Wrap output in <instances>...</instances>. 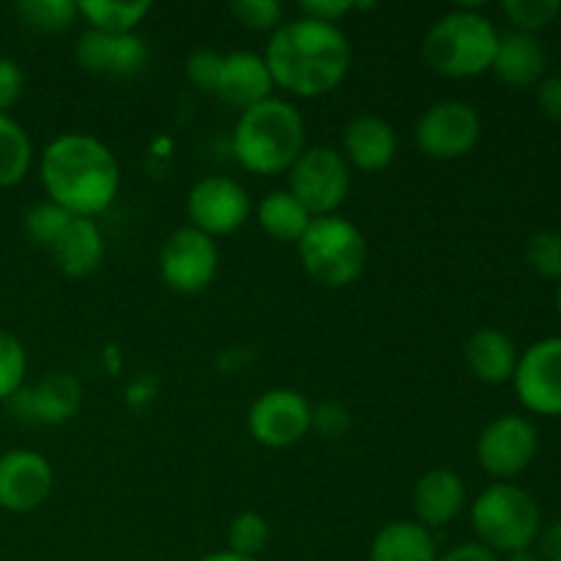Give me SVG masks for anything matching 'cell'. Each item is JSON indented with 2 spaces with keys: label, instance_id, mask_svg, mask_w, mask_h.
<instances>
[{
  "label": "cell",
  "instance_id": "74e56055",
  "mask_svg": "<svg viewBox=\"0 0 561 561\" xmlns=\"http://www.w3.org/2000/svg\"><path fill=\"white\" fill-rule=\"evenodd\" d=\"M537 107L542 110L546 118L561 124V75L542 77L537 85Z\"/></svg>",
  "mask_w": 561,
  "mask_h": 561
},
{
  "label": "cell",
  "instance_id": "d590c367",
  "mask_svg": "<svg viewBox=\"0 0 561 561\" xmlns=\"http://www.w3.org/2000/svg\"><path fill=\"white\" fill-rule=\"evenodd\" d=\"M354 9H365V3H354V0H307V3H299L301 16L329 22V25H337L340 16H345Z\"/></svg>",
  "mask_w": 561,
  "mask_h": 561
},
{
  "label": "cell",
  "instance_id": "7402d4cb",
  "mask_svg": "<svg viewBox=\"0 0 561 561\" xmlns=\"http://www.w3.org/2000/svg\"><path fill=\"white\" fill-rule=\"evenodd\" d=\"M55 266L71 279L88 277L99 268V263L104 261V233L96 225V219H82L75 217L69 222V228L64 230V236L58 239V244L53 247Z\"/></svg>",
  "mask_w": 561,
  "mask_h": 561
},
{
  "label": "cell",
  "instance_id": "60d3db41",
  "mask_svg": "<svg viewBox=\"0 0 561 561\" xmlns=\"http://www.w3.org/2000/svg\"><path fill=\"white\" fill-rule=\"evenodd\" d=\"M201 561H257V559H247V557H239V553H233V551H228V548H225V551L208 553V557H203Z\"/></svg>",
  "mask_w": 561,
  "mask_h": 561
},
{
  "label": "cell",
  "instance_id": "8fae6325",
  "mask_svg": "<svg viewBox=\"0 0 561 561\" xmlns=\"http://www.w3.org/2000/svg\"><path fill=\"white\" fill-rule=\"evenodd\" d=\"M250 195L230 175H206L186 195V214L192 228L211 236H230L250 219Z\"/></svg>",
  "mask_w": 561,
  "mask_h": 561
},
{
  "label": "cell",
  "instance_id": "8992f818",
  "mask_svg": "<svg viewBox=\"0 0 561 561\" xmlns=\"http://www.w3.org/2000/svg\"><path fill=\"white\" fill-rule=\"evenodd\" d=\"M296 244L305 272L323 288H345L356 283L367 266L365 236L340 214L312 219Z\"/></svg>",
  "mask_w": 561,
  "mask_h": 561
},
{
  "label": "cell",
  "instance_id": "7c38bea8",
  "mask_svg": "<svg viewBox=\"0 0 561 561\" xmlns=\"http://www.w3.org/2000/svg\"><path fill=\"white\" fill-rule=\"evenodd\" d=\"M482 121L471 104L447 99L422 113L416 124V146L431 159H460L474 151Z\"/></svg>",
  "mask_w": 561,
  "mask_h": 561
},
{
  "label": "cell",
  "instance_id": "ffe728a7",
  "mask_svg": "<svg viewBox=\"0 0 561 561\" xmlns=\"http://www.w3.org/2000/svg\"><path fill=\"white\" fill-rule=\"evenodd\" d=\"M411 499H414L416 524L433 531L458 518L466 504V485L455 471L433 469L420 477Z\"/></svg>",
  "mask_w": 561,
  "mask_h": 561
},
{
  "label": "cell",
  "instance_id": "603a6c76",
  "mask_svg": "<svg viewBox=\"0 0 561 561\" xmlns=\"http://www.w3.org/2000/svg\"><path fill=\"white\" fill-rule=\"evenodd\" d=\"M438 548L433 531L416 520L387 524L370 546V561H436Z\"/></svg>",
  "mask_w": 561,
  "mask_h": 561
},
{
  "label": "cell",
  "instance_id": "e575fe53",
  "mask_svg": "<svg viewBox=\"0 0 561 561\" xmlns=\"http://www.w3.org/2000/svg\"><path fill=\"white\" fill-rule=\"evenodd\" d=\"M22 91H25V75H22L20 64L11 58H0V113L14 107Z\"/></svg>",
  "mask_w": 561,
  "mask_h": 561
},
{
  "label": "cell",
  "instance_id": "836d02e7",
  "mask_svg": "<svg viewBox=\"0 0 561 561\" xmlns=\"http://www.w3.org/2000/svg\"><path fill=\"white\" fill-rule=\"evenodd\" d=\"M222 53H214V49H197L186 60V80L192 82L201 91H217L219 75H222Z\"/></svg>",
  "mask_w": 561,
  "mask_h": 561
},
{
  "label": "cell",
  "instance_id": "f1b7e54d",
  "mask_svg": "<svg viewBox=\"0 0 561 561\" xmlns=\"http://www.w3.org/2000/svg\"><path fill=\"white\" fill-rule=\"evenodd\" d=\"M268 520L261 513H247L236 515L228 526V551L239 553V557L257 559L263 553V548L268 546Z\"/></svg>",
  "mask_w": 561,
  "mask_h": 561
},
{
  "label": "cell",
  "instance_id": "9a60e30c",
  "mask_svg": "<svg viewBox=\"0 0 561 561\" xmlns=\"http://www.w3.org/2000/svg\"><path fill=\"white\" fill-rule=\"evenodd\" d=\"M75 58L91 75L135 77L148 66V44L137 33H102L88 27L75 44Z\"/></svg>",
  "mask_w": 561,
  "mask_h": 561
},
{
  "label": "cell",
  "instance_id": "83f0119b",
  "mask_svg": "<svg viewBox=\"0 0 561 561\" xmlns=\"http://www.w3.org/2000/svg\"><path fill=\"white\" fill-rule=\"evenodd\" d=\"M71 214L64 211L60 206H55L53 201H42L36 206L27 208L25 214V236L31 244L42 247V250H53L58 244V239L64 236V230L69 228Z\"/></svg>",
  "mask_w": 561,
  "mask_h": 561
},
{
  "label": "cell",
  "instance_id": "277c9868",
  "mask_svg": "<svg viewBox=\"0 0 561 561\" xmlns=\"http://www.w3.org/2000/svg\"><path fill=\"white\" fill-rule=\"evenodd\" d=\"M499 31L485 14L471 9H455L438 16L425 33L422 55L436 75L466 80L491 71L496 58Z\"/></svg>",
  "mask_w": 561,
  "mask_h": 561
},
{
  "label": "cell",
  "instance_id": "44dd1931",
  "mask_svg": "<svg viewBox=\"0 0 561 561\" xmlns=\"http://www.w3.org/2000/svg\"><path fill=\"white\" fill-rule=\"evenodd\" d=\"M466 365L480 378L482 383H507L513 381L515 367H518V348L513 337L502 329H477L466 340Z\"/></svg>",
  "mask_w": 561,
  "mask_h": 561
},
{
  "label": "cell",
  "instance_id": "8d00e7d4",
  "mask_svg": "<svg viewBox=\"0 0 561 561\" xmlns=\"http://www.w3.org/2000/svg\"><path fill=\"white\" fill-rule=\"evenodd\" d=\"M348 409L334 403V400H327V403L312 409V427L323 433V436H340L348 427Z\"/></svg>",
  "mask_w": 561,
  "mask_h": 561
},
{
  "label": "cell",
  "instance_id": "4fadbf2b",
  "mask_svg": "<svg viewBox=\"0 0 561 561\" xmlns=\"http://www.w3.org/2000/svg\"><path fill=\"white\" fill-rule=\"evenodd\" d=\"M515 394L529 414L561 416V337H542L518 356Z\"/></svg>",
  "mask_w": 561,
  "mask_h": 561
},
{
  "label": "cell",
  "instance_id": "7bdbcfd3",
  "mask_svg": "<svg viewBox=\"0 0 561 561\" xmlns=\"http://www.w3.org/2000/svg\"><path fill=\"white\" fill-rule=\"evenodd\" d=\"M557 310H559V316H561V279H559V285H557Z\"/></svg>",
  "mask_w": 561,
  "mask_h": 561
},
{
  "label": "cell",
  "instance_id": "3957f363",
  "mask_svg": "<svg viewBox=\"0 0 561 561\" xmlns=\"http://www.w3.org/2000/svg\"><path fill=\"white\" fill-rule=\"evenodd\" d=\"M307 129L299 110L285 99H266L239 115L233 153L239 164L257 175H277L294 168L305 153Z\"/></svg>",
  "mask_w": 561,
  "mask_h": 561
},
{
  "label": "cell",
  "instance_id": "ab89813d",
  "mask_svg": "<svg viewBox=\"0 0 561 561\" xmlns=\"http://www.w3.org/2000/svg\"><path fill=\"white\" fill-rule=\"evenodd\" d=\"M537 542H540L542 561H561V518L553 520V524L542 526Z\"/></svg>",
  "mask_w": 561,
  "mask_h": 561
},
{
  "label": "cell",
  "instance_id": "5b68a950",
  "mask_svg": "<svg viewBox=\"0 0 561 561\" xmlns=\"http://www.w3.org/2000/svg\"><path fill=\"white\" fill-rule=\"evenodd\" d=\"M471 529L493 553L529 551L542 531L540 504L520 485L493 482L471 504Z\"/></svg>",
  "mask_w": 561,
  "mask_h": 561
},
{
  "label": "cell",
  "instance_id": "2e32d148",
  "mask_svg": "<svg viewBox=\"0 0 561 561\" xmlns=\"http://www.w3.org/2000/svg\"><path fill=\"white\" fill-rule=\"evenodd\" d=\"M53 491V466L33 449L0 455V510L33 513Z\"/></svg>",
  "mask_w": 561,
  "mask_h": 561
},
{
  "label": "cell",
  "instance_id": "9c48e42d",
  "mask_svg": "<svg viewBox=\"0 0 561 561\" xmlns=\"http://www.w3.org/2000/svg\"><path fill=\"white\" fill-rule=\"evenodd\" d=\"M540 438L526 416L504 414L488 422L477 438V460L496 480H513L524 474L537 458Z\"/></svg>",
  "mask_w": 561,
  "mask_h": 561
},
{
  "label": "cell",
  "instance_id": "ac0fdd59",
  "mask_svg": "<svg viewBox=\"0 0 561 561\" xmlns=\"http://www.w3.org/2000/svg\"><path fill=\"white\" fill-rule=\"evenodd\" d=\"M548 55L540 38L531 33L507 31L499 33L496 58L491 71L510 88H537L546 77Z\"/></svg>",
  "mask_w": 561,
  "mask_h": 561
},
{
  "label": "cell",
  "instance_id": "f35d334b",
  "mask_svg": "<svg viewBox=\"0 0 561 561\" xmlns=\"http://www.w3.org/2000/svg\"><path fill=\"white\" fill-rule=\"evenodd\" d=\"M436 561H499V553L485 548L482 542H460V546L449 548V551L438 553Z\"/></svg>",
  "mask_w": 561,
  "mask_h": 561
},
{
  "label": "cell",
  "instance_id": "d6986e66",
  "mask_svg": "<svg viewBox=\"0 0 561 561\" xmlns=\"http://www.w3.org/2000/svg\"><path fill=\"white\" fill-rule=\"evenodd\" d=\"M398 153V135L392 124L378 115H356L343 135V157L365 173L389 168Z\"/></svg>",
  "mask_w": 561,
  "mask_h": 561
},
{
  "label": "cell",
  "instance_id": "1f68e13d",
  "mask_svg": "<svg viewBox=\"0 0 561 561\" xmlns=\"http://www.w3.org/2000/svg\"><path fill=\"white\" fill-rule=\"evenodd\" d=\"M526 263L540 277L561 279V233L559 230H540L526 241Z\"/></svg>",
  "mask_w": 561,
  "mask_h": 561
},
{
  "label": "cell",
  "instance_id": "ba28073f",
  "mask_svg": "<svg viewBox=\"0 0 561 561\" xmlns=\"http://www.w3.org/2000/svg\"><path fill=\"white\" fill-rule=\"evenodd\" d=\"M217 241L192 225L173 230L159 250V277L175 294L195 296L206 290L217 277Z\"/></svg>",
  "mask_w": 561,
  "mask_h": 561
},
{
  "label": "cell",
  "instance_id": "e0dca14e",
  "mask_svg": "<svg viewBox=\"0 0 561 561\" xmlns=\"http://www.w3.org/2000/svg\"><path fill=\"white\" fill-rule=\"evenodd\" d=\"M272 71H268L263 55L255 53H230L222 60V75L217 82V96L233 110H250L255 104L272 99Z\"/></svg>",
  "mask_w": 561,
  "mask_h": 561
},
{
  "label": "cell",
  "instance_id": "5bb4252c",
  "mask_svg": "<svg viewBox=\"0 0 561 561\" xmlns=\"http://www.w3.org/2000/svg\"><path fill=\"white\" fill-rule=\"evenodd\" d=\"M5 405L27 425H64L80 411L82 383L71 373L53 370L33 387H22Z\"/></svg>",
  "mask_w": 561,
  "mask_h": 561
},
{
  "label": "cell",
  "instance_id": "4316f807",
  "mask_svg": "<svg viewBox=\"0 0 561 561\" xmlns=\"http://www.w3.org/2000/svg\"><path fill=\"white\" fill-rule=\"evenodd\" d=\"M14 11L22 20V25L42 33L66 31L80 16L75 0H20Z\"/></svg>",
  "mask_w": 561,
  "mask_h": 561
},
{
  "label": "cell",
  "instance_id": "d4e9b609",
  "mask_svg": "<svg viewBox=\"0 0 561 561\" xmlns=\"http://www.w3.org/2000/svg\"><path fill=\"white\" fill-rule=\"evenodd\" d=\"M77 9H80V16H85L93 31L102 33H135L137 25L151 14L148 0H135V3H124V0H80Z\"/></svg>",
  "mask_w": 561,
  "mask_h": 561
},
{
  "label": "cell",
  "instance_id": "30bf717a",
  "mask_svg": "<svg viewBox=\"0 0 561 561\" xmlns=\"http://www.w3.org/2000/svg\"><path fill=\"white\" fill-rule=\"evenodd\" d=\"M247 427L263 447H294L312 431V405L296 389H268L250 405Z\"/></svg>",
  "mask_w": 561,
  "mask_h": 561
},
{
  "label": "cell",
  "instance_id": "4dcf8cb0",
  "mask_svg": "<svg viewBox=\"0 0 561 561\" xmlns=\"http://www.w3.org/2000/svg\"><path fill=\"white\" fill-rule=\"evenodd\" d=\"M27 356L20 340L0 329V403H9L25 387Z\"/></svg>",
  "mask_w": 561,
  "mask_h": 561
},
{
  "label": "cell",
  "instance_id": "cb8c5ba5",
  "mask_svg": "<svg viewBox=\"0 0 561 561\" xmlns=\"http://www.w3.org/2000/svg\"><path fill=\"white\" fill-rule=\"evenodd\" d=\"M312 219L316 217H310V211L288 190L268 192L257 206V222L277 241H299Z\"/></svg>",
  "mask_w": 561,
  "mask_h": 561
},
{
  "label": "cell",
  "instance_id": "f546056e",
  "mask_svg": "<svg viewBox=\"0 0 561 561\" xmlns=\"http://www.w3.org/2000/svg\"><path fill=\"white\" fill-rule=\"evenodd\" d=\"M502 11L513 22V31L537 36V31L551 25L561 14V3L559 0H504Z\"/></svg>",
  "mask_w": 561,
  "mask_h": 561
},
{
  "label": "cell",
  "instance_id": "6da1fadb",
  "mask_svg": "<svg viewBox=\"0 0 561 561\" xmlns=\"http://www.w3.org/2000/svg\"><path fill=\"white\" fill-rule=\"evenodd\" d=\"M263 60L274 85L294 96L316 99L332 93L345 80L351 44L337 25L299 16L272 33Z\"/></svg>",
  "mask_w": 561,
  "mask_h": 561
},
{
  "label": "cell",
  "instance_id": "7a4b0ae2",
  "mask_svg": "<svg viewBox=\"0 0 561 561\" xmlns=\"http://www.w3.org/2000/svg\"><path fill=\"white\" fill-rule=\"evenodd\" d=\"M38 173L49 201L71 217L82 219L107 211L121 186V170L113 151L85 131L55 137L44 148Z\"/></svg>",
  "mask_w": 561,
  "mask_h": 561
},
{
  "label": "cell",
  "instance_id": "484cf974",
  "mask_svg": "<svg viewBox=\"0 0 561 561\" xmlns=\"http://www.w3.org/2000/svg\"><path fill=\"white\" fill-rule=\"evenodd\" d=\"M31 159L33 148L27 131L14 118L0 113V190L20 184L31 170Z\"/></svg>",
  "mask_w": 561,
  "mask_h": 561
},
{
  "label": "cell",
  "instance_id": "b9f144b4",
  "mask_svg": "<svg viewBox=\"0 0 561 561\" xmlns=\"http://www.w3.org/2000/svg\"><path fill=\"white\" fill-rule=\"evenodd\" d=\"M507 561H542L540 553H535L529 548V551H518V553H510Z\"/></svg>",
  "mask_w": 561,
  "mask_h": 561
},
{
  "label": "cell",
  "instance_id": "d6a6232c",
  "mask_svg": "<svg viewBox=\"0 0 561 561\" xmlns=\"http://www.w3.org/2000/svg\"><path fill=\"white\" fill-rule=\"evenodd\" d=\"M230 14L250 31H277L283 20V5L277 0H236Z\"/></svg>",
  "mask_w": 561,
  "mask_h": 561
},
{
  "label": "cell",
  "instance_id": "52a82bcc",
  "mask_svg": "<svg viewBox=\"0 0 561 561\" xmlns=\"http://www.w3.org/2000/svg\"><path fill=\"white\" fill-rule=\"evenodd\" d=\"M290 195L310 211V217H329L343 206L351 190V170L343 153L332 146L305 148L294 162Z\"/></svg>",
  "mask_w": 561,
  "mask_h": 561
}]
</instances>
